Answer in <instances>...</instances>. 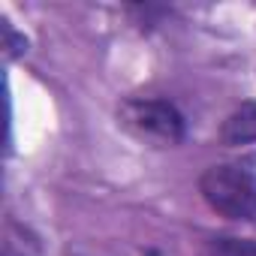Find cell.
<instances>
[{"label": "cell", "instance_id": "4", "mask_svg": "<svg viewBox=\"0 0 256 256\" xmlns=\"http://www.w3.org/2000/svg\"><path fill=\"white\" fill-rule=\"evenodd\" d=\"M211 256H256V241H250V238H214Z\"/></svg>", "mask_w": 256, "mask_h": 256}, {"label": "cell", "instance_id": "1", "mask_svg": "<svg viewBox=\"0 0 256 256\" xmlns=\"http://www.w3.org/2000/svg\"><path fill=\"white\" fill-rule=\"evenodd\" d=\"M199 190L217 214L256 226V172L253 169L235 166V163L211 166L199 178Z\"/></svg>", "mask_w": 256, "mask_h": 256}, {"label": "cell", "instance_id": "2", "mask_svg": "<svg viewBox=\"0 0 256 256\" xmlns=\"http://www.w3.org/2000/svg\"><path fill=\"white\" fill-rule=\"evenodd\" d=\"M118 124L133 139L157 148H172L184 139V118L166 100L151 96H130L118 108Z\"/></svg>", "mask_w": 256, "mask_h": 256}, {"label": "cell", "instance_id": "3", "mask_svg": "<svg viewBox=\"0 0 256 256\" xmlns=\"http://www.w3.org/2000/svg\"><path fill=\"white\" fill-rule=\"evenodd\" d=\"M220 139L226 145H250V142H256V102H241L223 120Z\"/></svg>", "mask_w": 256, "mask_h": 256}, {"label": "cell", "instance_id": "5", "mask_svg": "<svg viewBox=\"0 0 256 256\" xmlns=\"http://www.w3.org/2000/svg\"><path fill=\"white\" fill-rule=\"evenodd\" d=\"M6 256H12V253H6Z\"/></svg>", "mask_w": 256, "mask_h": 256}]
</instances>
